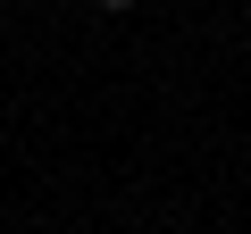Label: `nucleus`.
I'll use <instances>...</instances> for the list:
<instances>
[{
    "label": "nucleus",
    "instance_id": "obj_1",
    "mask_svg": "<svg viewBox=\"0 0 251 234\" xmlns=\"http://www.w3.org/2000/svg\"><path fill=\"white\" fill-rule=\"evenodd\" d=\"M100 9H134V0H100Z\"/></svg>",
    "mask_w": 251,
    "mask_h": 234
}]
</instances>
